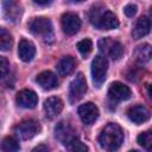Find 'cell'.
<instances>
[{
  "label": "cell",
  "mask_w": 152,
  "mask_h": 152,
  "mask_svg": "<svg viewBox=\"0 0 152 152\" xmlns=\"http://www.w3.org/2000/svg\"><path fill=\"white\" fill-rule=\"evenodd\" d=\"M12 44H13L12 36L4 27H1L0 28V49L2 51H7V50L11 49Z\"/></svg>",
  "instance_id": "cell-23"
},
{
  "label": "cell",
  "mask_w": 152,
  "mask_h": 152,
  "mask_svg": "<svg viewBox=\"0 0 152 152\" xmlns=\"http://www.w3.org/2000/svg\"><path fill=\"white\" fill-rule=\"evenodd\" d=\"M108 69V61L103 55H97L91 62V77L93 82L96 87H101V84L106 80V74Z\"/></svg>",
  "instance_id": "cell-4"
},
{
  "label": "cell",
  "mask_w": 152,
  "mask_h": 152,
  "mask_svg": "<svg viewBox=\"0 0 152 152\" xmlns=\"http://www.w3.org/2000/svg\"><path fill=\"white\" fill-rule=\"evenodd\" d=\"M127 116L132 122L140 125V124H142L150 119L151 113L146 107H144L141 104H137V106L131 107L127 110Z\"/></svg>",
  "instance_id": "cell-13"
},
{
  "label": "cell",
  "mask_w": 152,
  "mask_h": 152,
  "mask_svg": "<svg viewBox=\"0 0 152 152\" xmlns=\"http://www.w3.org/2000/svg\"><path fill=\"white\" fill-rule=\"evenodd\" d=\"M10 70V63L5 57H0V71H1V77L5 78L7 72Z\"/></svg>",
  "instance_id": "cell-26"
},
{
  "label": "cell",
  "mask_w": 152,
  "mask_h": 152,
  "mask_svg": "<svg viewBox=\"0 0 152 152\" xmlns=\"http://www.w3.org/2000/svg\"><path fill=\"white\" fill-rule=\"evenodd\" d=\"M131 95H132L131 89L121 82L112 83L108 89V97L113 102H120V101L128 100L131 97Z\"/></svg>",
  "instance_id": "cell-10"
},
{
  "label": "cell",
  "mask_w": 152,
  "mask_h": 152,
  "mask_svg": "<svg viewBox=\"0 0 152 152\" xmlns=\"http://www.w3.org/2000/svg\"><path fill=\"white\" fill-rule=\"evenodd\" d=\"M34 4H37V5H50L51 1H39V0H34Z\"/></svg>",
  "instance_id": "cell-30"
},
{
  "label": "cell",
  "mask_w": 152,
  "mask_h": 152,
  "mask_svg": "<svg viewBox=\"0 0 152 152\" xmlns=\"http://www.w3.org/2000/svg\"><path fill=\"white\" fill-rule=\"evenodd\" d=\"M146 93H147V95H148L150 100L152 101V83H150V84H147V86H146Z\"/></svg>",
  "instance_id": "cell-29"
},
{
  "label": "cell",
  "mask_w": 152,
  "mask_h": 152,
  "mask_svg": "<svg viewBox=\"0 0 152 152\" xmlns=\"http://www.w3.org/2000/svg\"><path fill=\"white\" fill-rule=\"evenodd\" d=\"M36 55V48L32 42L27 39H21L18 46V56L24 62H30Z\"/></svg>",
  "instance_id": "cell-16"
},
{
  "label": "cell",
  "mask_w": 152,
  "mask_h": 152,
  "mask_svg": "<svg viewBox=\"0 0 152 152\" xmlns=\"http://www.w3.org/2000/svg\"><path fill=\"white\" fill-rule=\"evenodd\" d=\"M137 140L141 147H144L148 152H152V131H146L140 133Z\"/></svg>",
  "instance_id": "cell-22"
},
{
  "label": "cell",
  "mask_w": 152,
  "mask_h": 152,
  "mask_svg": "<svg viewBox=\"0 0 152 152\" xmlns=\"http://www.w3.org/2000/svg\"><path fill=\"white\" fill-rule=\"evenodd\" d=\"M90 21L99 30H113L119 26V20L116 15L110 11L100 12L97 8H91Z\"/></svg>",
  "instance_id": "cell-2"
},
{
  "label": "cell",
  "mask_w": 152,
  "mask_h": 152,
  "mask_svg": "<svg viewBox=\"0 0 152 152\" xmlns=\"http://www.w3.org/2000/svg\"><path fill=\"white\" fill-rule=\"evenodd\" d=\"M1 150L2 152H19L20 145L13 137H5L1 142Z\"/></svg>",
  "instance_id": "cell-21"
},
{
  "label": "cell",
  "mask_w": 152,
  "mask_h": 152,
  "mask_svg": "<svg viewBox=\"0 0 152 152\" xmlns=\"http://www.w3.org/2000/svg\"><path fill=\"white\" fill-rule=\"evenodd\" d=\"M99 142L102 148L108 152H114L124 142V132L118 124L110 122L101 131L99 135Z\"/></svg>",
  "instance_id": "cell-1"
},
{
  "label": "cell",
  "mask_w": 152,
  "mask_h": 152,
  "mask_svg": "<svg viewBox=\"0 0 152 152\" xmlns=\"http://www.w3.org/2000/svg\"><path fill=\"white\" fill-rule=\"evenodd\" d=\"M63 109V101L57 96H51L44 102V112L48 119H55Z\"/></svg>",
  "instance_id": "cell-14"
},
{
  "label": "cell",
  "mask_w": 152,
  "mask_h": 152,
  "mask_svg": "<svg viewBox=\"0 0 152 152\" xmlns=\"http://www.w3.org/2000/svg\"><path fill=\"white\" fill-rule=\"evenodd\" d=\"M15 101L18 103V106L23 107V108H27V109H32L37 106L38 103V96L33 90L30 89H23L17 94Z\"/></svg>",
  "instance_id": "cell-12"
},
{
  "label": "cell",
  "mask_w": 152,
  "mask_h": 152,
  "mask_svg": "<svg viewBox=\"0 0 152 152\" xmlns=\"http://www.w3.org/2000/svg\"><path fill=\"white\" fill-rule=\"evenodd\" d=\"M61 25H62V28H63L64 33H66L68 36H72V34H76L80 31L81 19L76 13L66 12L62 15Z\"/></svg>",
  "instance_id": "cell-8"
},
{
  "label": "cell",
  "mask_w": 152,
  "mask_h": 152,
  "mask_svg": "<svg viewBox=\"0 0 152 152\" xmlns=\"http://www.w3.org/2000/svg\"><path fill=\"white\" fill-rule=\"evenodd\" d=\"M99 48L102 53L109 55L113 59H119L124 55V46L118 40H112L109 38H102L99 42Z\"/></svg>",
  "instance_id": "cell-7"
},
{
  "label": "cell",
  "mask_w": 152,
  "mask_h": 152,
  "mask_svg": "<svg viewBox=\"0 0 152 152\" xmlns=\"http://www.w3.org/2000/svg\"><path fill=\"white\" fill-rule=\"evenodd\" d=\"M87 91V81H86V77L82 72H78L74 80L70 82V86H69V101L71 103H75L77 101H80L84 94Z\"/></svg>",
  "instance_id": "cell-5"
},
{
  "label": "cell",
  "mask_w": 152,
  "mask_h": 152,
  "mask_svg": "<svg viewBox=\"0 0 152 152\" xmlns=\"http://www.w3.org/2000/svg\"><path fill=\"white\" fill-rule=\"evenodd\" d=\"M78 116L84 125H91L99 118V108L93 102L83 103L77 109Z\"/></svg>",
  "instance_id": "cell-9"
},
{
  "label": "cell",
  "mask_w": 152,
  "mask_h": 152,
  "mask_svg": "<svg viewBox=\"0 0 152 152\" xmlns=\"http://www.w3.org/2000/svg\"><path fill=\"white\" fill-rule=\"evenodd\" d=\"M134 56L138 63L144 64L146 62H148L152 57V46L148 44H141L139 45L135 51H134Z\"/></svg>",
  "instance_id": "cell-20"
},
{
  "label": "cell",
  "mask_w": 152,
  "mask_h": 152,
  "mask_svg": "<svg viewBox=\"0 0 152 152\" xmlns=\"http://www.w3.org/2000/svg\"><path fill=\"white\" fill-rule=\"evenodd\" d=\"M36 82L45 90L55 89L58 86V78L57 76L51 71H42L37 77Z\"/></svg>",
  "instance_id": "cell-15"
},
{
  "label": "cell",
  "mask_w": 152,
  "mask_h": 152,
  "mask_svg": "<svg viewBox=\"0 0 152 152\" xmlns=\"http://www.w3.org/2000/svg\"><path fill=\"white\" fill-rule=\"evenodd\" d=\"M32 152H49V147L46 145H44V144H40V145L36 146L32 150Z\"/></svg>",
  "instance_id": "cell-28"
},
{
  "label": "cell",
  "mask_w": 152,
  "mask_h": 152,
  "mask_svg": "<svg viewBox=\"0 0 152 152\" xmlns=\"http://www.w3.org/2000/svg\"><path fill=\"white\" fill-rule=\"evenodd\" d=\"M124 12H125V14H126L127 17H133V15L137 13V6L133 5V4H128V5L125 6Z\"/></svg>",
  "instance_id": "cell-27"
},
{
  "label": "cell",
  "mask_w": 152,
  "mask_h": 152,
  "mask_svg": "<svg viewBox=\"0 0 152 152\" xmlns=\"http://www.w3.org/2000/svg\"><path fill=\"white\" fill-rule=\"evenodd\" d=\"M129 152H139V151H135V150H132V151H129Z\"/></svg>",
  "instance_id": "cell-31"
},
{
  "label": "cell",
  "mask_w": 152,
  "mask_h": 152,
  "mask_svg": "<svg viewBox=\"0 0 152 152\" xmlns=\"http://www.w3.org/2000/svg\"><path fill=\"white\" fill-rule=\"evenodd\" d=\"M28 30L40 36L46 43H51L53 40V30L51 20L44 17L32 18L28 23Z\"/></svg>",
  "instance_id": "cell-3"
},
{
  "label": "cell",
  "mask_w": 152,
  "mask_h": 152,
  "mask_svg": "<svg viewBox=\"0 0 152 152\" xmlns=\"http://www.w3.org/2000/svg\"><path fill=\"white\" fill-rule=\"evenodd\" d=\"M150 30H151V20L145 15L140 17L132 30V37L134 39H140L145 37L150 32Z\"/></svg>",
  "instance_id": "cell-17"
},
{
  "label": "cell",
  "mask_w": 152,
  "mask_h": 152,
  "mask_svg": "<svg viewBox=\"0 0 152 152\" xmlns=\"http://www.w3.org/2000/svg\"><path fill=\"white\" fill-rule=\"evenodd\" d=\"M77 49H78V51L81 52V55L86 57V56H88V55L91 52V50H93V43H91V40L88 39V38L82 39V40H80V42L77 43Z\"/></svg>",
  "instance_id": "cell-25"
},
{
  "label": "cell",
  "mask_w": 152,
  "mask_h": 152,
  "mask_svg": "<svg viewBox=\"0 0 152 152\" xmlns=\"http://www.w3.org/2000/svg\"><path fill=\"white\" fill-rule=\"evenodd\" d=\"M68 152H88V146L83 144L78 138H75L66 145Z\"/></svg>",
  "instance_id": "cell-24"
},
{
  "label": "cell",
  "mask_w": 152,
  "mask_h": 152,
  "mask_svg": "<svg viewBox=\"0 0 152 152\" xmlns=\"http://www.w3.org/2000/svg\"><path fill=\"white\" fill-rule=\"evenodd\" d=\"M40 132V125L38 121L28 119L24 120L14 127V133L23 140H28Z\"/></svg>",
  "instance_id": "cell-6"
},
{
  "label": "cell",
  "mask_w": 152,
  "mask_h": 152,
  "mask_svg": "<svg viewBox=\"0 0 152 152\" xmlns=\"http://www.w3.org/2000/svg\"><path fill=\"white\" fill-rule=\"evenodd\" d=\"M2 10H4V17L11 21H15L21 14L20 6L14 1H4Z\"/></svg>",
  "instance_id": "cell-18"
},
{
  "label": "cell",
  "mask_w": 152,
  "mask_h": 152,
  "mask_svg": "<svg viewBox=\"0 0 152 152\" xmlns=\"http://www.w3.org/2000/svg\"><path fill=\"white\" fill-rule=\"evenodd\" d=\"M56 69L61 76H66L75 69V59L71 56H65L62 59H59V62L56 65Z\"/></svg>",
  "instance_id": "cell-19"
},
{
  "label": "cell",
  "mask_w": 152,
  "mask_h": 152,
  "mask_svg": "<svg viewBox=\"0 0 152 152\" xmlns=\"http://www.w3.org/2000/svg\"><path fill=\"white\" fill-rule=\"evenodd\" d=\"M55 134H56V138L62 142L64 144L65 146L71 141L74 140L75 138H77L76 135V132L74 131V128L65 121H61L56 127H55Z\"/></svg>",
  "instance_id": "cell-11"
}]
</instances>
